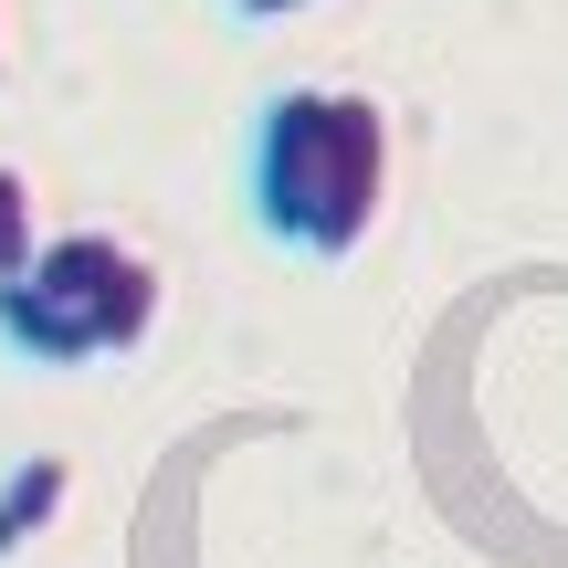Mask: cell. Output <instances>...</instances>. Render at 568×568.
<instances>
[{"label":"cell","mask_w":568,"mask_h":568,"mask_svg":"<svg viewBox=\"0 0 568 568\" xmlns=\"http://www.w3.org/2000/svg\"><path fill=\"white\" fill-rule=\"evenodd\" d=\"M389 211V105L358 84H284L253 116V222L305 264H347Z\"/></svg>","instance_id":"1"},{"label":"cell","mask_w":568,"mask_h":568,"mask_svg":"<svg viewBox=\"0 0 568 568\" xmlns=\"http://www.w3.org/2000/svg\"><path fill=\"white\" fill-rule=\"evenodd\" d=\"M32 284H53V295L84 305V326H95L105 358L148 347V326H159V264H148V253H126L116 232H42Z\"/></svg>","instance_id":"2"},{"label":"cell","mask_w":568,"mask_h":568,"mask_svg":"<svg viewBox=\"0 0 568 568\" xmlns=\"http://www.w3.org/2000/svg\"><path fill=\"white\" fill-rule=\"evenodd\" d=\"M0 347H11V358H32V368H95V358H105L95 326H84V305L53 295V284H32V274L0 284Z\"/></svg>","instance_id":"3"},{"label":"cell","mask_w":568,"mask_h":568,"mask_svg":"<svg viewBox=\"0 0 568 568\" xmlns=\"http://www.w3.org/2000/svg\"><path fill=\"white\" fill-rule=\"evenodd\" d=\"M32 253H42L32 180H21V169H0V284H11V274H32Z\"/></svg>","instance_id":"4"},{"label":"cell","mask_w":568,"mask_h":568,"mask_svg":"<svg viewBox=\"0 0 568 568\" xmlns=\"http://www.w3.org/2000/svg\"><path fill=\"white\" fill-rule=\"evenodd\" d=\"M243 21H274V11H305V0H232Z\"/></svg>","instance_id":"5"},{"label":"cell","mask_w":568,"mask_h":568,"mask_svg":"<svg viewBox=\"0 0 568 568\" xmlns=\"http://www.w3.org/2000/svg\"><path fill=\"white\" fill-rule=\"evenodd\" d=\"M0 74H11V53H0Z\"/></svg>","instance_id":"6"}]
</instances>
